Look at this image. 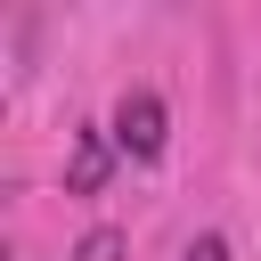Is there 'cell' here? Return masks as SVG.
<instances>
[{
	"mask_svg": "<svg viewBox=\"0 0 261 261\" xmlns=\"http://www.w3.org/2000/svg\"><path fill=\"white\" fill-rule=\"evenodd\" d=\"M114 147L139 155V163L163 155V98H155V90H122V106H114Z\"/></svg>",
	"mask_w": 261,
	"mask_h": 261,
	"instance_id": "1",
	"label": "cell"
},
{
	"mask_svg": "<svg viewBox=\"0 0 261 261\" xmlns=\"http://www.w3.org/2000/svg\"><path fill=\"white\" fill-rule=\"evenodd\" d=\"M106 171H114L106 130H82V139H73V155H65V196H98V188H106Z\"/></svg>",
	"mask_w": 261,
	"mask_h": 261,
	"instance_id": "2",
	"label": "cell"
},
{
	"mask_svg": "<svg viewBox=\"0 0 261 261\" xmlns=\"http://www.w3.org/2000/svg\"><path fill=\"white\" fill-rule=\"evenodd\" d=\"M73 261H122V228H90L73 245Z\"/></svg>",
	"mask_w": 261,
	"mask_h": 261,
	"instance_id": "3",
	"label": "cell"
},
{
	"mask_svg": "<svg viewBox=\"0 0 261 261\" xmlns=\"http://www.w3.org/2000/svg\"><path fill=\"white\" fill-rule=\"evenodd\" d=\"M179 261H228V245H220V237H196V245H188Z\"/></svg>",
	"mask_w": 261,
	"mask_h": 261,
	"instance_id": "4",
	"label": "cell"
}]
</instances>
